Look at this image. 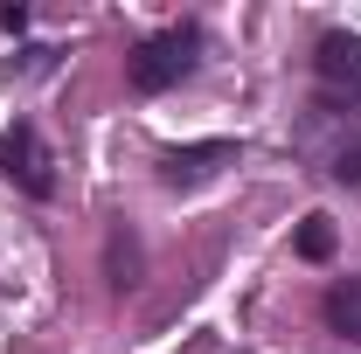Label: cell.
Returning <instances> with one entry per match:
<instances>
[{
    "label": "cell",
    "mask_w": 361,
    "mask_h": 354,
    "mask_svg": "<svg viewBox=\"0 0 361 354\" xmlns=\"http://www.w3.org/2000/svg\"><path fill=\"white\" fill-rule=\"evenodd\" d=\"M195 56H202V28H160V35H146L133 49V90H146V97L174 90L195 70Z\"/></svg>",
    "instance_id": "6da1fadb"
},
{
    "label": "cell",
    "mask_w": 361,
    "mask_h": 354,
    "mask_svg": "<svg viewBox=\"0 0 361 354\" xmlns=\"http://www.w3.org/2000/svg\"><path fill=\"white\" fill-rule=\"evenodd\" d=\"M0 160H7V174H21V188H28V195H49V153L35 146V133H28V126H14V139L0 146Z\"/></svg>",
    "instance_id": "7a4b0ae2"
},
{
    "label": "cell",
    "mask_w": 361,
    "mask_h": 354,
    "mask_svg": "<svg viewBox=\"0 0 361 354\" xmlns=\"http://www.w3.org/2000/svg\"><path fill=\"white\" fill-rule=\"evenodd\" d=\"M326 326L348 334V341H361V278H334V292H326Z\"/></svg>",
    "instance_id": "3957f363"
},
{
    "label": "cell",
    "mask_w": 361,
    "mask_h": 354,
    "mask_svg": "<svg viewBox=\"0 0 361 354\" xmlns=\"http://www.w3.org/2000/svg\"><path fill=\"white\" fill-rule=\"evenodd\" d=\"M216 160H236V146H229V139H216V146H195V153H167L160 167H167V181L180 188V181H202Z\"/></svg>",
    "instance_id": "277c9868"
},
{
    "label": "cell",
    "mask_w": 361,
    "mask_h": 354,
    "mask_svg": "<svg viewBox=\"0 0 361 354\" xmlns=\"http://www.w3.org/2000/svg\"><path fill=\"white\" fill-rule=\"evenodd\" d=\"M299 257H334V216H306L299 222Z\"/></svg>",
    "instance_id": "5b68a950"
}]
</instances>
